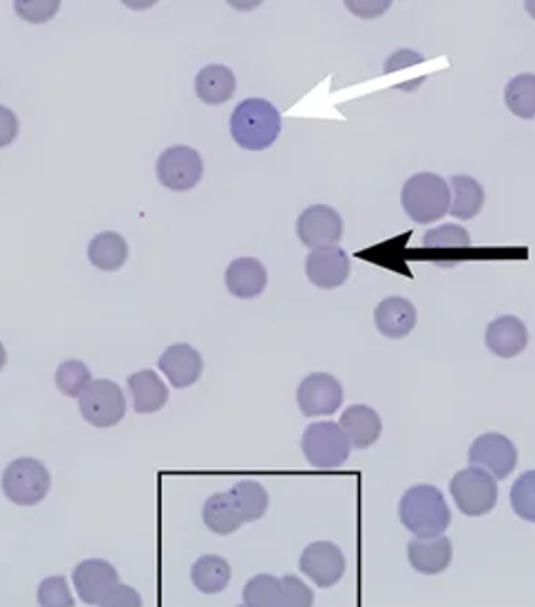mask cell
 Here are the masks:
<instances>
[{"label":"cell","instance_id":"17","mask_svg":"<svg viewBox=\"0 0 535 607\" xmlns=\"http://www.w3.org/2000/svg\"><path fill=\"white\" fill-rule=\"evenodd\" d=\"M418 322L416 306L405 297H385L374 308V324L376 330L387 339H401L407 337Z\"/></svg>","mask_w":535,"mask_h":607},{"label":"cell","instance_id":"35","mask_svg":"<svg viewBox=\"0 0 535 607\" xmlns=\"http://www.w3.org/2000/svg\"><path fill=\"white\" fill-rule=\"evenodd\" d=\"M315 592L295 574L282 576V607H313Z\"/></svg>","mask_w":535,"mask_h":607},{"label":"cell","instance_id":"8","mask_svg":"<svg viewBox=\"0 0 535 607\" xmlns=\"http://www.w3.org/2000/svg\"><path fill=\"white\" fill-rule=\"evenodd\" d=\"M157 180L171 191H190L204 175L201 155L186 144H175L157 158Z\"/></svg>","mask_w":535,"mask_h":607},{"label":"cell","instance_id":"24","mask_svg":"<svg viewBox=\"0 0 535 607\" xmlns=\"http://www.w3.org/2000/svg\"><path fill=\"white\" fill-rule=\"evenodd\" d=\"M201 519L206 523V528L219 536H228L232 532H237L243 521H241V514L230 497V492H217V495H210L204 503V510H201Z\"/></svg>","mask_w":535,"mask_h":607},{"label":"cell","instance_id":"21","mask_svg":"<svg viewBox=\"0 0 535 607\" xmlns=\"http://www.w3.org/2000/svg\"><path fill=\"white\" fill-rule=\"evenodd\" d=\"M339 426L346 431L352 448H370L372 444L379 442L383 433V422L379 413L370 407H363V403H354L343 415Z\"/></svg>","mask_w":535,"mask_h":607},{"label":"cell","instance_id":"16","mask_svg":"<svg viewBox=\"0 0 535 607\" xmlns=\"http://www.w3.org/2000/svg\"><path fill=\"white\" fill-rule=\"evenodd\" d=\"M484 344L495 357L511 359V357H517L526 348L528 330L520 317L502 315L489 324Z\"/></svg>","mask_w":535,"mask_h":607},{"label":"cell","instance_id":"33","mask_svg":"<svg viewBox=\"0 0 535 607\" xmlns=\"http://www.w3.org/2000/svg\"><path fill=\"white\" fill-rule=\"evenodd\" d=\"M39 605L41 607H76V598L65 576H47L39 585Z\"/></svg>","mask_w":535,"mask_h":607},{"label":"cell","instance_id":"6","mask_svg":"<svg viewBox=\"0 0 535 607\" xmlns=\"http://www.w3.org/2000/svg\"><path fill=\"white\" fill-rule=\"evenodd\" d=\"M302 451L308 464L315 468H339L348 462L352 444L339 424L317 422L306 429Z\"/></svg>","mask_w":535,"mask_h":607},{"label":"cell","instance_id":"27","mask_svg":"<svg viewBox=\"0 0 535 607\" xmlns=\"http://www.w3.org/2000/svg\"><path fill=\"white\" fill-rule=\"evenodd\" d=\"M228 492H230L243 523L259 521L268 510V501H271L268 490L261 484L250 481V479L237 481Z\"/></svg>","mask_w":535,"mask_h":607},{"label":"cell","instance_id":"41","mask_svg":"<svg viewBox=\"0 0 535 607\" xmlns=\"http://www.w3.org/2000/svg\"><path fill=\"white\" fill-rule=\"evenodd\" d=\"M524 8H526V12H528V17L535 19V0H528V3H524Z\"/></svg>","mask_w":535,"mask_h":607},{"label":"cell","instance_id":"38","mask_svg":"<svg viewBox=\"0 0 535 607\" xmlns=\"http://www.w3.org/2000/svg\"><path fill=\"white\" fill-rule=\"evenodd\" d=\"M425 58L416 52H410V50H403V52H396L387 58L385 63V74H392V72H398V69H407L412 65H421Z\"/></svg>","mask_w":535,"mask_h":607},{"label":"cell","instance_id":"23","mask_svg":"<svg viewBox=\"0 0 535 607\" xmlns=\"http://www.w3.org/2000/svg\"><path fill=\"white\" fill-rule=\"evenodd\" d=\"M451 191V205L449 214L458 220H471L476 218L484 207V188L482 184L471 175H454L449 180Z\"/></svg>","mask_w":535,"mask_h":607},{"label":"cell","instance_id":"20","mask_svg":"<svg viewBox=\"0 0 535 607\" xmlns=\"http://www.w3.org/2000/svg\"><path fill=\"white\" fill-rule=\"evenodd\" d=\"M129 392L133 397V409L140 415L157 413L168 401V386L155 370H138L129 377Z\"/></svg>","mask_w":535,"mask_h":607},{"label":"cell","instance_id":"9","mask_svg":"<svg viewBox=\"0 0 535 607\" xmlns=\"http://www.w3.org/2000/svg\"><path fill=\"white\" fill-rule=\"evenodd\" d=\"M297 403L306 418L332 415L343 403V386L328 372H313L299 383Z\"/></svg>","mask_w":535,"mask_h":607},{"label":"cell","instance_id":"30","mask_svg":"<svg viewBox=\"0 0 535 607\" xmlns=\"http://www.w3.org/2000/svg\"><path fill=\"white\" fill-rule=\"evenodd\" d=\"M423 247L429 251H467L471 247V236L460 225H443L425 234Z\"/></svg>","mask_w":535,"mask_h":607},{"label":"cell","instance_id":"10","mask_svg":"<svg viewBox=\"0 0 535 607\" xmlns=\"http://www.w3.org/2000/svg\"><path fill=\"white\" fill-rule=\"evenodd\" d=\"M469 462L471 466L487 470L493 479H504L517 466V451L509 437L500 433H484L471 444Z\"/></svg>","mask_w":535,"mask_h":607},{"label":"cell","instance_id":"31","mask_svg":"<svg viewBox=\"0 0 535 607\" xmlns=\"http://www.w3.org/2000/svg\"><path fill=\"white\" fill-rule=\"evenodd\" d=\"M91 381V370L80 359H67L56 370V386L67 397H80Z\"/></svg>","mask_w":535,"mask_h":607},{"label":"cell","instance_id":"34","mask_svg":"<svg viewBox=\"0 0 535 607\" xmlns=\"http://www.w3.org/2000/svg\"><path fill=\"white\" fill-rule=\"evenodd\" d=\"M14 10L23 21L41 25L58 14L61 3L58 0H19V3H14Z\"/></svg>","mask_w":535,"mask_h":607},{"label":"cell","instance_id":"12","mask_svg":"<svg viewBox=\"0 0 535 607\" xmlns=\"http://www.w3.org/2000/svg\"><path fill=\"white\" fill-rule=\"evenodd\" d=\"M299 567L310 581H315V585L332 587L346 574V556L339 545L330 541H315L304 550Z\"/></svg>","mask_w":535,"mask_h":607},{"label":"cell","instance_id":"28","mask_svg":"<svg viewBox=\"0 0 535 607\" xmlns=\"http://www.w3.org/2000/svg\"><path fill=\"white\" fill-rule=\"evenodd\" d=\"M504 102L517 118H535V74L513 76L504 89Z\"/></svg>","mask_w":535,"mask_h":607},{"label":"cell","instance_id":"32","mask_svg":"<svg viewBox=\"0 0 535 607\" xmlns=\"http://www.w3.org/2000/svg\"><path fill=\"white\" fill-rule=\"evenodd\" d=\"M511 508L520 519L535 523V470L520 475L511 486Z\"/></svg>","mask_w":535,"mask_h":607},{"label":"cell","instance_id":"25","mask_svg":"<svg viewBox=\"0 0 535 607\" xmlns=\"http://www.w3.org/2000/svg\"><path fill=\"white\" fill-rule=\"evenodd\" d=\"M87 256L96 269L118 271L120 267H124V262L129 258V245H127L124 236H120L116 231H102L89 242Z\"/></svg>","mask_w":535,"mask_h":607},{"label":"cell","instance_id":"3","mask_svg":"<svg viewBox=\"0 0 535 607\" xmlns=\"http://www.w3.org/2000/svg\"><path fill=\"white\" fill-rule=\"evenodd\" d=\"M401 202L405 214L418 225H432L449 214L451 191L449 182H445L436 173H416L412 175L403 191Z\"/></svg>","mask_w":535,"mask_h":607},{"label":"cell","instance_id":"19","mask_svg":"<svg viewBox=\"0 0 535 607\" xmlns=\"http://www.w3.org/2000/svg\"><path fill=\"white\" fill-rule=\"evenodd\" d=\"M268 284L265 267L254 258H237L226 269V289L239 300H252Z\"/></svg>","mask_w":535,"mask_h":607},{"label":"cell","instance_id":"13","mask_svg":"<svg viewBox=\"0 0 535 607\" xmlns=\"http://www.w3.org/2000/svg\"><path fill=\"white\" fill-rule=\"evenodd\" d=\"M72 581L87 605H102V600L120 585V574L105 559H87L76 565Z\"/></svg>","mask_w":535,"mask_h":607},{"label":"cell","instance_id":"5","mask_svg":"<svg viewBox=\"0 0 535 607\" xmlns=\"http://www.w3.org/2000/svg\"><path fill=\"white\" fill-rule=\"evenodd\" d=\"M78 409L85 422L96 429H113L127 415V397L111 379H94L78 397Z\"/></svg>","mask_w":535,"mask_h":607},{"label":"cell","instance_id":"42","mask_svg":"<svg viewBox=\"0 0 535 607\" xmlns=\"http://www.w3.org/2000/svg\"><path fill=\"white\" fill-rule=\"evenodd\" d=\"M241 607H245V605H241Z\"/></svg>","mask_w":535,"mask_h":607},{"label":"cell","instance_id":"37","mask_svg":"<svg viewBox=\"0 0 535 607\" xmlns=\"http://www.w3.org/2000/svg\"><path fill=\"white\" fill-rule=\"evenodd\" d=\"M19 136V118L12 109L0 105V149L10 147Z\"/></svg>","mask_w":535,"mask_h":607},{"label":"cell","instance_id":"15","mask_svg":"<svg viewBox=\"0 0 535 607\" xmlns=\"http://www.w3.org/2000/svg\"><path fill=\"white\" fill-rule=\"evenodd\" d=\"M157 368L173 383V388H188L201 377L204 359L190 344H173L157 359Z\"/></svg>","mask_w":535,"mask_h":607},{"label":"cell","instance_id":"4","mask_svg":"<svg viewBox=\"0 0 535 607\" xmlns=\"http://www.w3.org/2000/svg\"><path fill=\"white\" fill-rule=\"evenodd\" d=\"M52 488L47 466L34 457L14 459L3 473V492L17 506H39Z\"/></svg>","mask_w":535,"mask_h":607},{"label":"cell","instance_id":"40","mask_svg":"<svg viewBox=\"0 0 535 607\" xmlns=\"http://www.w3.org/2000/svg\"><path fill=\"white\" fill-rule=\"evenodd\" d=\"M6 364H8V350H6L3 342H0V370L6 368Z\"/></svg>","mask_w":535,"mask_h":607},{"label":"cell","instance_id":"29","mask_svg":"<svg viewBox=\"0 0 535 607\" xmlns=\"http://www.w3.org/2000/svg\"><path fill=\"white\" fill-rule=\"evenodd\" d=\"M245 607H282V578L256 574L243 587Z\"/></svg>","mask_w":535,"mask_h":607},{"label":"cell","instance_id":"18","mask_svg":"<svg viewBox=\"0 0 535 607\" xmlns=\"http://www.w3.org/2000/svg\"><path fill=\"white\" fill-rule=\"evenodd\" d=\"M454 556L451 541L447 536H429V539H418L414 536L407 545V559L410 565L421 572V574H440L449 567Z\"/></svg>","mask_w":535,"mask_h":607},{"label":"cell","instance_id":"7","mask_svg":"<svg viewBox=\"0 0 535 607\" xmlns=\"http://www.w3.org/2000/svg\"><path fill=\"white\" fill-rule=\"evenodd\" d=\"M451 497L462 514L482 517L495 508L498 484L487 470L478 466H469L454 475Z\"/></svg>","mask_w":535,"mask_h":607},{"label":"cell","instance_id":"22","mask_svg":"<svg viewBox=\"0 0 535 607\" xmlns=\"http://www.w3.org/2000/svg\"><path fill=\"white\" fill-rule=\"evenodd\" d=\"M237 78L226 65H206L195 78L197 98L206 105H223L232 98Z\"/></svg>","mask_w":535,"mask_h":607},{"label":"cell","instance_id":"36","mask_svg":"<svg viewBox=\"0 0 535 607\" xmlns=\"http://www.w3.org/2000/svg\"><path fill=\"white\" fill-rule=\"evenodd\" d=\"M100 607H144V603H142V596H140V592H138L135 587L120 583V585L102 600Z\"/></svg>","mask_w":535,"mask_h":607},{"label":"cell","instance_id":"1","mask_svg":"<svg viewBox=\"0 0 535 607\" xmlns=\"http://www.w3.org/2000/svg\"><path fill=\"white\" fill-rule=\"evenodd\" d=\"M232 140L245 151H263L273 147L282 133V113L273 102L248 98L239 102L230 116Z\"/></svg>","mask_w":535,"mask_h":607},{"label":"cell","instance_id":"14","mask_svg":"<svg viewBox=\"0 0 535 607\" xmlns=\"http://www.w3.org/2000/svg\"><path fill=\"white\" fill-rule=\"evenodd\" d=\"M306 275L317 289H339L350 278V258L339 247L313 249L306 258Z\"/></svg>","mask_w":535,"mask_h":607},{"label":"cell","instance_id":"2","mask_svg":"<svg viewBox=\"0 0 535 607\" xmlns=\"http://www.w3.org/2000/svg\"><path fill=\"white\" fill-rule=\"evenodd\" d=\"M401 523L418 539L440 536L451 523V512L445 495L429 484L410 488L398 506Z\"/></svg>","mask_w":535,"mask_h":607},{"label":"cell","instance_id":"11","mask_svg":"<svg viewBox=\"0 0 535 607\" xmlns=\"http://www.w3.org/2000/svg\"><path fill=\"white\" fill-rule=\"evenodd\" d=\"M297 236L310 249L337 247L343 238V218L328 205L308 207L297 220Z\"/></svg>","mask_w":535,"mask_h":607},{"label":"cell","instance_id":"39","mask_svg":"<svg viewBox=\"0 0 535 607\" xmlns=\"http://www.w3.org/2000/svg\"><path fill=\"white\" fill-rule=\"evenodd\" d=\"M390 8V3H348V10L359 17H379Z\"/></svg>","mask_w":535,"mask_h":607},{"label":"cell","instance_id":"26","mask_svg":"<svg viewBox=\"0 0 535 607\" xmlns=\"http://www.w3.org/2000/svg\"><path fill=\"white\" fill-rule=\"evenodd\" d=\"M230 563L219 554H204L190 567V581L201 594H219L230 583Z\"/></svg>","mask_w":535,"mask_h":607}]
</instances>
